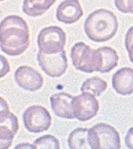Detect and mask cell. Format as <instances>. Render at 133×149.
Here are the masks:
<instances>
[{"instance_id":"17","label":"cell","mask_w":133,"mask_h":149,"mask_svg":"<svg viewBox=\"0 0 133 149\" xmlns=\"http://www.w3.org/2000/svg\"><path fill=\"white\" fill-rule=\"evenodd\" d=\"M108 87V83L100 77L94 76L88 78L82 83L81 91L85 93L92 94L94 96H100Z\"/></svg>"},{"instance_id":"9","label":"cell","mask_w":133,"mask_h":149,"mask_svg":"<svg viewBox=\"0 0 133 149\" xmlns=\"http://www.w3.org/2000/svg\"><path fill=\"white\" fill-rule=\"evenodd\" d=\"M15 80L20 87L30 92H35L42 88L44 79L42 75L31 67L22 65L15 72Z\"/></svg>"},{"instance_id":"13","label":"cell","mask_w":133,"mask_h":149,"mask_svg":"<svg viewBox=\"0 0 133 149\" xmlns=\"http://www.w3.org/2000/svg\"><path fill=\"white\" fill-rule=\"evenodd\" d=\"M18 130V118L11 112L7 120L0 124V149H8L11 147Z\"/></svg>"},{"instance_id":"16","label":"cell","mask_w":133,"mask_h":149,"mask_svg":"<svg viewBox=\"0 0 133 149\" xmlns=\"http://www.w3.org/2000/svg\"><path fill=\"white\" fill-rule=\"evenodd\" d=\"M89 129L79 127L73 130L68 139L70 149H92L89 143Z\"/></svg>"},{"instance_id":"10","label":"cell","mask_w":133,"mask_h":149,"mask_svg":"<svg viewBox=\"0 0 133 149\" xmlns=\"http://www.w3.org/2000/svg\"><path fill=\"white\" fill-rule=\"evenodd\" d=\"M83 10L77 0H66L61 3L56 11V17L59 22L65 24L77 22L83 16Z\"/></svg>"},{"instance_id":"20","label":"cell","mask_w":133,"mask_h":149,"mask_svg":"<svg viewBox=\"0 0 133 149\" xmlns=\"http://www.w3.org/2000/svg\"><path fill=\"white\" fill-rule=\"evenodd\" d=\"M115 5L123 13H132V1H115Z\"/></svg>"},{"instance_id":"23","label":"cell","mask_w":133,"mask_h":149,"mask_svg":"<svg viewBox=\"0 0 133 149\" xmlns=\"http://www.w3.org/2000/svg\"><path fill=\"white\" fill-rule=\"evenodd\" d=\"M14 149H35L34 145H32L29 143H21L17 145Z\"/></svg>"},{"instance_id":"8","label":"cell","mask_w":133,"mask_h":149,"mask_svg":"<svg viewBox=\"0 0 133 149\" xmlns=\"http://www.w3.org/2000/svg\"><path fill=\"white\" fill-rule=\"evenodd\" d=\"M99 111V101L92 94L83 92L75 96L73 112L75 118L81 121H87L94 118Z\"/></svg>"},{"instance_id":"3","label":"cell","mask_w":133,"mask_h":149,"mask_svg":"<svg viewBox=\"0 0 133 149\" xmlns=\"http://www.w3.org/2000/svg\"><path fill=\"white\" fill-rule=\"evenodd\" d=\"M89 143L92 149H120V134L114 127L99 123L89 129Z\"/></svg>"},{"instance_id":"7","label":"cell","mask_w":133,"mask_h":149,"mask_svg":"<svg viewBox=\"0 0 133 149\" xmlns=\"http://www.w3.org/2000/svg\"><path fill=\"white\" fill-rule=\"evenodd\" d=\"M37 59L43 72L52 77L62 76L68 67L65 50L55 54H45L39 51Z\"/></svg>"},{"instance_id":"22","label":"cell","mask_w":133,"mask_h":149,"mask_svg":"<svg viewBox=\"0 0 133 149\" xmlns=\"http://www.w3.org/2000/svg\"><path fill=\"white\" fill-rule=\"evenodd\" d=\"M125 143L128 148L132 149V127L128 131L127 135L125 138Z\"/></svg>"},{"instance_id":"5","label":"cell","mask_w":133,"mask_h":149,"mask_svg":"<svg viewBox=\"0 0 133 149\" xmlns=\"http://www.w3.org/2000/svg\"><path fill=\"white\" fill-rule=\"evenodd\" d=\"M23 120L26 129L31 133L48 130L52 125V116L45 107L35 105L29 107L23 113Z\"/></svg>"},{"instance_id":"19","label":"cell","mask_w":133,"mask_h":149,"mask_svg":"<svg viewBox=\"0 0 133 149\" xmlns=\"http://www.w3.org/2000/svg\"><path fill=\"white\" fill-rule=\"evenodd\" d=\"M11 114L9 105L3 97L0 96V124L4 123Z\"/></svg>"},{"instance_id":"1","label":"cell","mask_w":133,"mask_h":149,"mask_svg":"<svg viewBox=\"0 0 133 149\" xmlns=\"http://www.w3.org/2000/svg\"><path fill=\"white\" fill-rule=\"evenodd\" d=\"M30 29L26 21L17 15L5 17L0 23V48L6 54L17 56L30 45Z\"/></svg>"},{"instance_id":"14","label":"cell","mask_w":133,"mask_h":149,"mask_svg":"<svg viewBox=\"0 0 133 149\" xmlns=\"http://www.w3.org/2000/svg\"><path fill=\"white\" fill-rule=\"evenodd\" d=\"M95 50L98 57L96 72L108 73L117 67L119 57L116 50L110 47H102Z\"/></svg>"},{"instance_id":"18","label":"cell","mask_w":133,"mask_h":149,"mask_svg":"<svg viewBox=\"0 0 133 149\" xmlns=\"http://www.w3.org/2000/svg\"><path fill=\"white\" fill-rule=\"evenodd\" d=\"M35 149H61L59 140L50 134L44 135L37 138L34 141Z\"/></svg>"},{"instance_id":"12","label":"cell","mask_w":133,"mask_h":149,"mask_svg":"<svg viewBox=\"0 0 133 149\" xmlns=\"http://www.w3.org/2000/svg\"><path fill=\"white\" fill-rule=\"evenodd\" d=\"M112 85L118 94L127 96L133 92V69L123 67L116 71L112 78Z\"/></svg>"},{"instance_id":"6","label":"cell","mask_w":133,"mask_h":149,"mask_svg":"<svg viewBox=\"0 0 133 149\" xmlns=\"http://www.w3.org/2000/svg\"><path fill=\"white\" fill-rule=\"evenodd\" d=\"M71 59L76 70L85 73L96 72L97 67L95 50L84 42L75 43L71 49Z\"/></svg>"},{"instance_id":"4","label":"cell","mask_w":133,"mask_h":149,"mask_svg":"<svg viewBox=\"0 0 133 149\" xmlns=\"http://www.w3.org/2000/svg\"><path fill=\"white\" fill-rule=\"evenodd\" d=\"M39 51L45 54H55L63 51L66 43V33L57 26L43 29L37 36Z\"/></svg>"},{"instance_id":"21","label":"cell","mask_w":133,"mask_h":149,"mask_svg":"<svg viewBox=\"0 0 133 149\" xmlns=\"http://www.w3.org/2000/svg\"><path fill=\"white\" fill-rule=\"evenodd\" d=\"M10 71V66L7 58L0 54V78L5 77Z\"/></svg>"},{"instance_id":"2","label":"cell","mask_w":133,"mask_h":149,"mask_svg":"<svg viewBox=\"0 0 133 149\" xmlns=\"http://www.w3.org/2000/svg\"><path fill=\"white\" fill-rule=\"evenodd\" d=\"M118 29L117 17L113 12L99 8L91 13L85 21L84 31L94 42H105L111 40Z\"/></svg>"},{"instance_id":"15","label":"cell","mask_w":133,"mask_h":149,"mask_svg":"<svg viewBox=\"0 0 133 149\" xmlns=\"http://www.w3.org/2000/svg\"><path fill=\"white\" fill-rule=\"evenodd\" d=\"M56 1L36 0L23 1L22 9L23 13L30 17H38L45 14L50 7L55 3Z\"/></svg>"},{"instance_id":"11","label":"cell","mask_w":133,"mask_h":149,"mask_svg":"<svg viewBox=\"0 0 133 149\" xmlns=\"http://www.w3.org/2000/svg\"><path fill=\"white\" fill-rule=\"evenodd\" d=\"M75 96L66 92H58L50 97L53 112L59 118L73 120L75 118L73 112V102Z\"/></svg>"}]
</instances>
